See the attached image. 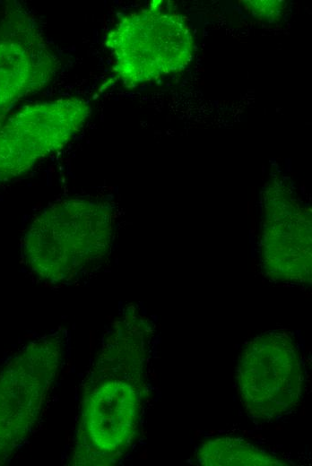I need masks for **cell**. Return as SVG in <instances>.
<instances>
[{
	"instance_id": "obj_1",
	"label": "cell",
	"mask_w": 312,
	"mask_h": 466,
	"mask_svg": "<svg viewBox=\"0 0 312 466\" xmlns=\"http://www.w3.org/2000/svg\"><path fill=\"white\" fill-rule=\"evenodd\" d=\"M123 16L106 37L112 71L134 88L184 70L192 59L193 37L185 19L153 1Z\"/></svg>"
},
{
	"instance_id": "obj_2",
	"label": "cell",
	"mask_w": 312,
	"mask_h": 466,
	"mask_svg": "<svg viewBox=\"0 0 312 466\" xmlns=\"http://www.w3.org/2000/svg\"><path fill=\"white\" fill-rule=\"evenodd\" d=\"M103 203L73 199L42 212L28 234L32 268L53 280L73 276L104 254L107 213Z\"/></svg>"
},
{
	"instance_id": "obj_3",
	"label": "cell",
	"mask_w": 312,
	"mask_h": 466,
	"mask_svg": "<svg viewBox=\"0 0 312 466\" xmlns=\"http://www.w3.org/2000/svg\"><path fill=\"white\" fill-rule=\"evenodd\" d=\"M236 384L246 413L260 422L276 419L299 406L304 372L299 347L286 332H264L244 348Z\"/></svg>"
},
{
	"instance_id": "obj_4",
	"label": "cell",
	"mask_w": 312,
	"mask_h": 466,
	"mask_svg": "<svg viewBox=\"0 0 312 466\" xmlns=\"http://www.w3.org/2000/svg\"><path fill=\"white\" fill-rule=\"evenodd\" d=\"M90 103L66 97L25 106L0 124V181L26 173L85 125Z\"/></svg>"
},
{
	"instance_id": "obj_5",
	"label": "cell",
	"mask_w": 312,
	"mask_h": 466,
	"mask_svg": "<svg viewBox=\"0 0 312 466\" xmlns=\"http://www.w3.org/2000/svg\"><path fill=\"white\" fill-rule=\"evenodd\" d=\"M60 61L33 17L12 6L0 21V124L20 99L44 89Z\"/></svg>"
},
{
	"instance_id": "obj_6",
	"label": "cell",
	"mask_w": 312,
	"mask_h": 466,
	"mask_svg": "<svg viewBox=\"0 0 312 466\" xmlns=\"http://www.w3.org/2000/svg\"><path fill=\"white\" fill-rule=\"evenodd\" d=\"M37 348H28L0 374V462L23 442L34 420L45 390Z\"/></svg>"
},
{
	"instance_id": "obj_7",
	"label": "cell",
	"mask_w": 312,
	"mask_h": 466,
	"mask_svg": "<svg viewBox=\"0 0 312 466\" xmlns=\"http://www.w3.org/2000/svg\"><path fill=\"white\" fill-rule=\"evenodd\" d=\"M137 395L123 380H108L91 393L85 421L87 435L93 445L113 454L131 441L137 420Z\"/></svg>"
},
{
	"instance_id": "obj_8",
	"label": "cell",
	"mask_w": 312,
	"mask_h": 466,
	"mask_svg": "<svg viewBox=\"0 0 312 466\" xmlns=\"http://www.w3.org/2000/svg\"><path fill=\"white\" fill-rule=\"evenodd\" d=\"M197 462L206 466H282L286 461L241 438L205 440L197 452Z\"/></svg>"
},
{
	"instance_id": "obj_9",
	"label": "cell",
	"mask_w": 312,
	"mask_h": 466,
	"mask_svg": "<svg viewBox=\"0 0 312 466\" xmlns=\"http://www.w3.org/2000/svg\"><path fill=\"white\" fill-rule=\"evenodd\" d=\"M247 3H249L247 5L252 7V12L260 16H274L282 9V4L280 1H249Z\"/></svg>"
}]
</instances>
